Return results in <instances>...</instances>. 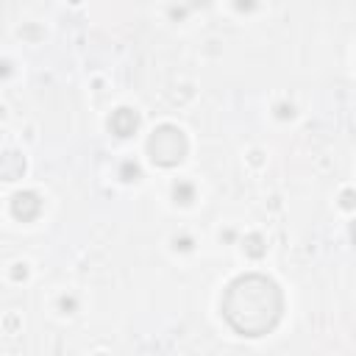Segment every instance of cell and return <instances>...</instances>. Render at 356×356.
Wrapping results in <instances>:
<instances>
[{
    "instance_id": "6da1fadb",
    "label": "cell",
    "mask_w": 356,
    "mask_h": 356,
    "mask_svg": "<svg viewBox=\"0 0 356 356\" xmlns=\"http://www.w3.org/2000/svg\"><path fill=\"white\" fill-rule=\"evenodd\" d=\"M284 298L275 281L259 273L239 275L222 295V317L242 337H264L281 320Z\"/></svg>"
},
{
    "instance_id": "7a4b0ae2",
    "label": "cell",
    "mask_w": 356,
    "mask_h": 356,
    "mask_svg": "<svg viewBox=\"0 0 356 356\" xmlns=\"http://www.w3.org/2000/svg\"><path fill=\"white\" fill-rule=\"evenodd\" d=\"M147 150H150V159H153L156 164L170 167V164H178V161L184 159V153H186V139H184V134H181L178 128L164 125V128H159V131L150 136Z\"/></svg>"
}]
</instances>
